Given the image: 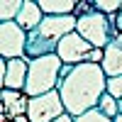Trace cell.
<instances>
[{"label":"cell","mask_w":122,"mask_h":122,"mask_svg":"<svg viewBox=\"0 0 122 122\" xmlns=\"http://www.w3.org/2000/svg\"><path fill=\"white\" fill-rule=\"evenodd\" d=\"M115 29H117V34H122V12L115 15Z\"/></svg>","instance_id":"e0dca14e"},{"label":"cell","mask_w":122,"mask_h":122,"mask_svg":"<svg viewBox=\"0 0 122 122\" xmlns=\"http://www.w3.org/2000/svg\"><path fill=\"white\" fill-rule=\"evenodd\" d=\"M22 7H25V0H5L0 5V22H17Z\"/></svg>","instance_id":"7c38bea8"},{"label":"cell","mask_w":122,"mask_h":122,"mask_svg":"<svg viewBox=\"0 0 122 122\" xmlns=\"http://www.w3.org/2000/svg\"><path fill=\"white\" fill-rule=\"evenodd\" d=\"M98 110L103 112L105 117H110V120H115L117 115H120V103L110 95V93H105L103 98H100V103H98Z\"/></svg>","instance_id":"4fadbf2b"},{"label":"cell","mask_w":122,"mask_h":122,"mask_svg":"<svg viewBox=\"0 0 122 122\" xmlns=\"http://www.w3.org/2000/svg\"><path fill=\"white\" fill-rule=\"evenodd\" d=\"M54 122H76V117H71L68 112H64V115H61V117H56Z\"/></svg>","instance_id":"ac0fdd59"},{"label":"cell","mask_w":122,"mask_h":122,"mask_svg":"<svg viewBox=\"0 0 122 122\" xmlns=\"http://www.w3.org/2000/svg\"><path fill=\"white\" fill-rule=\"evenodd\" d=\"M39 7L46 17H64V15H73L78 3L76 0H39Z\"/></svg>","instance_id":"8fae6325"},{"label":"cell","mask_w":122,"mask_h":122,"mask_svg":"<svg viewBox=\"0 0 122 122\" xmlns=\"http://www.w3.org/2000/svg\"><path fill=\"white\" fill-rule=\"evenodd\" d=\"M59 93L64 100V107L71 117H81L83 112L98 107L100 98L107 90V76L100 64H78V66H64L59 81Z\"/></svg>","instance_id":"6da1fadb"},{"label":"cell","mask_w":122,"mask_h":122,"mask_svg":"<svg viewBox=\"0 0 122 122\" xmlns=\"http://www.w3.org/2000/svg\"><path fill=\"white\" fill-rule=\"evenodd\" d=\"M93 7L107 17H115L122 10V0H93Z\"/></svg>","instance_id":"5bb4252c"},{"label":"cell","mask_w":122,"mask_h":122,"mask_svg":"<svg viewBox=\"0 0 122 122\" xmlns=\"http://www.w3.org/2000/svg\"><path fill=\"white\" fill-rule=\"evenodd\" d=\"M27 76H29V61L27 59H12L5 66V78L0 88L7 90H25L27 88Z\"/></svg>","instance_id":"52a82bcc"},{"label":"cell","mask_w":122,"mask_h":122,"mask_svg":"<svg viewBox=\"0 0 122 122\" xmlns=\"http://www.w3.org/2000/svg\"><path fill=\"white\" fill-rule=\"evenodd\" d=\"M117 103H120V115H122V100H117Z\"/></svg>","instance_id":"ffe728a7"},{"label":"cell","mask_w":122,"mask_h":122,"mask_svg":"<svg viewBox=\"0 0 122 122\" xmlns=\"http://www.w3.org/2000/svg\"><path fill=\"white\" fill-rule=\"evenodd\" d=\"M76 32L86 39L88 44H93L95 49H105L115 42L117 29H115V17H107L98 10H90V12L78 17Z\"/></svg>","instance_id":"3957f363"},{"label":"cell","mask_w":122,"mask_h":122,"mask_svg":"<svg viewBox=\"0 0 122 122\" xmlns=\"http://www.w3.org/2000/svg\"><path fill=\"white\" fill-rule=\"evenodd\" d=\"M93 49L95 46L88 44L78 32H71V34H66L61 39L56 54H59L61 61H64V66H78V64H86L90 59V51H93Z\"/></svg>","instance_id":"8992f818"},{"label":"cell","mask_w":122,"mask_h":122,"mask_svg":"<svg viewBox=\"0 0 122 122\" xmlns=\"http://www.w3.org/2000/svg\"><path fill=\"white\" fill-rule=\"evenodd\" d=\"M27 32L17 22H0V59H25Z\"/></svg>","instance_id":"5b68a950"},{"label":"cell","mask_w":122,"mask_h":122,"mask_svg":"<svg viewBox=\"0 0 122 122\" xmlns=\"http://www.w3.org/2000/svg\"><path fill=\"white\" fill-rule=\"evenodd\" d=\"M61 71H64V61L59 59V54L39 56L34 61H29V76H27V98H39L44 93H51L59 88Z\"/></svg>","instance_id":"7a4b0ae2"},{"label":"cell","mask_w":122,"mask_h":122,"mask_svg":"<svg viewBox=\"0 0 122 122\" xmlns=\"http://www.w3.org/2000/svg\"><path fill=\"white\" fill-rule=\"evenodd\" d=\"M44 12H42V7H39V0H25V7H22V12H20L17 17V25L25 29V32H34V29L44 22Z\"/></svg>","instance_id":"30bf717a"},{"label":"cell","mask_w":122,"mask_h":122,"mask_svg":"<svg viewBox=\"0 0 122 122\" xmlns=\"http://www.w3.org/2000/svg\"><path fill=\"white\" fill-rule=\"evenodd\" d=\"M27 107H29V98L25 95V90H3V117L15 120L20 115H27Z\"/></svg>","instance_id":"ba28073f"},{"label":"cell","mask_w":122,"mask_h":122,"mask_svg":"<svg viewBox=\"0 0 122 122\" xmlns=\"http://www.w3.org/2000/svg\"><path fill=\"white\" fill-rule=\"evenodd\" d=\"M76 122H112V120L105 117L98 107H93V110H88V112H83L81 117H76Z\"/></svg>","instance_id":"9a60e30c"},{"label":"cell","mask_w":122,"mask_h":122,"mask_svg":"<svg viewBox=\"0 0 122 122\" xmlns=\"http://www.w3.org/2000/svg\"><path fill=\"white\" fill-rule=\"evenodd\" d=\"M112 122H122V115H117V117H115V120H112Z\"/></svg>","instance_id":"d6986e66"},{"label":"cell","mask_w":122,"mask_h":122,"mask_svg":"<svg viewBox=\"0 0 122 122\" xmlns=\"http://www.w3.org/2000/svg\"><path fill=\"white\" fill-rule=\"evenodd\" d=\"M105 93H110L115 100H122V76L107 78V90H105Z\"/></svg>","instance_id":"2e32d148"},{"label":"cell","mask_w":122,"mask_h":122,"mask_svg":"<svg viewBox=\"0 0 122 122\" xmlns=\"http://www.w3.org/2000/svg\"><path fill=\"white\" fill-rule=\"evenodd\" d=\"M64 112H66V107H64V100H61L59 90L44 93L39 98H29V107H27L29 122H54Z\"/></svg>","instance_id":"277c9868"},{"label":"cell","mask_w":122,"mask_h":122,"mask_svg":"<svg viewBox=\"0 0 122 122\" xmlns=\"http://www.w3.org/2000/svg\"><path fill=\"white\" fill-rule=\"evenodd\" d=\"M103 71L107 78H117L122 76V34L115 37V42L105 46V56H103Z\"/></svg>","instance_id":"9c48e42d"}]
</instances>
